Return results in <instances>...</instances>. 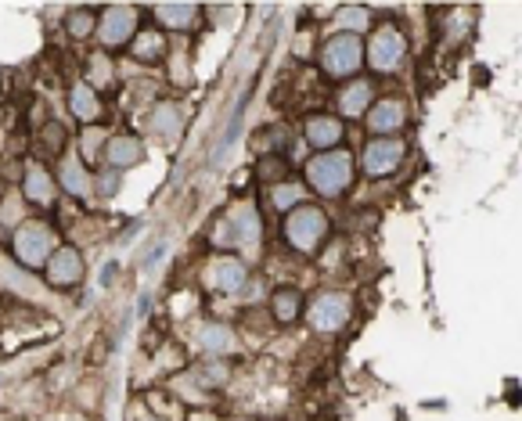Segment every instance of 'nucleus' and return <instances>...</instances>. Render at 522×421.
Returning <instances> with one entry per match:
<instances>
[{
    "instance_id": "8",
    "label": "nucleus",
    "mask_w": 522,
    "mask_h": 421,
    "mask_svg": "<svg viewBox=\"0 0 522 421\" xmlns=\"http://www.w3.org/2000/svg\"><path fill=\"white\" fill-rule=\"evenodd\" d=\"M407 155V141L400 137H371L360 152V166L368 177H389L393 170H400Z\"/></svg>"
},
{
    "instance_id": "25",
    "label": "nucleus",
    "mask_w": 522,
    "mask_h": 421,
    "mask_svg": "<svg viewBox=\"0 0 522 421\" xmlns=\"http://www.w3.org/2000/svg\"><path fill=\"white\" fill-rule=\"evenodd\" d=\"M336 26H339V33L360 37V33L371 26V11H368V7H357V4H349V7H339V15H336Z\"/></svg>"
},
{
    "instance_id": "20",
    "label": "nucleus",
    "mask_w": 522,
    "mask_h": 421,
    "mask_svg": "<svg viewBox=\"0 0 522 421\" xmlns=\"http://www.w3.org/2000/svg\"><path fill=\"white\" fill-rule=\"evenodd\" d=\"M59 184L69 191V195H87L94 177L87 174V163L80 155H65L61 159V170H59Z\"/></svg>"
},
{
    "instance_id": "3",
    "label": "nucleus",
    "mask_w": 522,
    "mask_h": 421,
    "mask_svg": "<svg viewBox=\"0 0 522 421\" xmlns=\"http://www.w3.org/2000/svg\"><path fill=\"white\" fill-rule=\"evenodd\" d=\"M332 235V224L325 216V209L317 205H299L285 213V241L295 252H317Z\"/></svg>"
},
{
    "instance_id": "26",
    "label": "nucleus",
    "mask_w": 522,
    "mask_h": 421,
    "mask_svg": "<svg viewBox=\"0 0 522 421\" xmlns=\"http://www.w3.org/2000/svg\"><path fill=\"white\" fill-rule=\"evenodd\" d=\"M303 198H306L303 184L282 181V184H274V187H271V205H274V209H282V213L299 209V205H303Z\"/></svg>"
},
{
    "instance_id": "7",
    "label": "nucleus",
    "mask_w": 522,
    "mask_h": 421,
    "mask_svg": "<svg viewBox=\"0 0 522 421\" xmlns=\"http://www.w3.org/2000/svg\"><path fill=\"white\" fill-rule=\"evenodd\" d=\"M137 33H141V15H137V7H130V4L105 7V11L98 15V40H101L105 47H126Z\"/></svg>"
},
{
    "instance_id": "13",
    "label": "nucleus",
    "mask_w": 522,
    "mask_h": 421,
    "mask_svg": "<svg viewBox=\"0 0 522 421\" xmlns=\"http://www.w3.org/2000/svg\"><path fill=\"white\" fill-rule=\"evenodd\" d=\"M303 137L317 152H336V144L343 141V120H336V116H310L303 122Z\"/></svg>"
},
{
    "instance_id": "24",
    "label": "nucleus",
    "mask_w": 522,
    "mask_h": 421,
    "mask_svg": "<svg viewBox=\"0 0 522 421\" xmlns=\"http://www.w3.org/2000/svg\"><path fill=\"white\" fill-rule=\"evenodd\" d=\"M180 126H184V112L176 105H159L152 112V120H148V130L159 133V137H166V141H174L176 133H180Z\"/></svg>"
},
{
    "instance_id": "15",
    "label": "nucleus",
    "mask_w": 522,
    "mask_h": 421,
    "mask_svg": "<svg viewBox=\"0 0 522 421\" xmlns=\"http://www.w3.org/2000/svg\"><path fill=\"white\" fill-rule=\"evenodd\" d=\"M371 98H375L371 83H368V79H353V83H346V87L339 90L336 109H339V116H346V120H360V116L371 109Z\"/></svg>"
},
{
    "instance_id": "11",
    "label": "nucleus",
    "mask_w": 522,
    "mask_h": 421,
    "mask_svg": "<svg viewBox=\"0 0 522 421\" xmlns=\"http://www.w3.org/2000/svg\"><path fill=\"white\" fill-rule=\"evenodd\" d=\"M101 159L109 163V170H133L137 163H144V141L141 137H130V133H119V137H105V148H101Z\"/></svg>"
},
{
    "instance_id": "23",
    "label": "nucleus",
    "mask_w": 522,
    "mask_h": 421,
    "mask_svg": "<svg viewBox=\"0 0 522 421\" xmlns=\"http://www.w3.org/2000/svg\"><path fill=\"white\" fill-rule=\"evenodd\" d=\"M65 33H69L72 40L94 37V33H98V11H94V7H72V11L65 15Z\"/></svg>"
},
{
    "instance_id": "18",
    "label": "nucleus",
    "mask_w": 522,
    "mask_h": 421,
    "mask_svg": "<svg viewBox=\"0 0 522 421\" xmlns=\"http://www.w3.org/2000/svg\"><path fill=\"white\" fill-rule=\"evenodd\" d=\"M130 55L137 61H144V65H155V61H163L170 55V47H166V33L163 29H141L133 40H130Z\"/></svg>"
},
{
    "instance_id": "29",
    "label": "nucleus",
    "mask_w": 522,
    "mask_h": 421,
    "mask_svg": "<svg viewBox=\"0 0 522 421\" xmlns=\"http://www.w3.org/2000/svg\"><path fill=\"white\" fill-rule=\"evenodd\" d=\"M94 191H98V198H112L119 191V174L116 170H101L98 177H94V184H91Z\"/></svg>"
},
{
    "instance_id": "28",
    "label": "nucleus",
    "mask_w": 522,
    "mask_h": 421,
    "mask_svg": "<svg viewBox=\"0 0 522 421\" xmlns=\"http://www.w3.org/2000/svg\"><path fill=\"white\" fill-rule=\"evenodd\" d=\"M40 144H44L48 152L61 155V152H65V144H69V133H65V126H61V122H48V126L40 130Z\"/></svg>"
},
{
    "instance_id": "31",
    "label": "nucleus",
    "mask_w": 522,
    "mask_h": 421,
    "mask_svg": "<svg viewBox=\"0 0 522 421\" xmlns=\"http://www.w3.org/2000/svg\"><path fill=\"white\" fill-rule=\"evenodd\" d=\"M0 202H4V181H0Z\"/></svg>"
},
{
    "instance_id": "9",
    "label": "nucleus",
    "mask_w": 522,
    "mask_h": 421,
    "mask_svg": "<svg viewBox=\"0 0 522 421\" xmlns=\"http://www.w3.org/2000/svg\"><path fill=\"white\" fill-rule=\"evenodd\" d=\"M83 274H87V263L72 245H59L44 267V278L51 289H76L83 281Z\"/></svg>"
},
{
    "instance_id": "5",
    "label": "nucleus",
    "mask_w": 522,
    "mask_h": 421,
    "mask_svg": "<svg viewBox=\"0 0 522 421\" xmlns=\"http://www.w3.org/2000/svg\"><path fill=\"white\" fill-rule=\"evenodd\" d=\"M404 55H407V40L393 22H382V26L368 37V44H364V61H368L375 72H393V68H400Z\"/></svg>"
},
{
    "instance_id": "14",
    "label": "nucleus",
    "mask_w": 522,
    "mask_h": 421,
    "mask_svg": "<svg viewBox=\"0 0 522 421\" xmlns=\"http://www.w3.org/2000/svg\"><path fill=\"white\" fill-rule=\"evenodd\" d=\"M22 195H26V202H33V205H51L55 195H59V184L51 177V170H44V166H26Z\"/></svg>"
},
{
    "instance_id": "30",
    "label": "nucleus",
    "mask_w": 522,
    "mask_h": 421,
    "mask_svg": "<svg viewBox=\"0 0 522 421\" xmlns=\"http://www.w3.org/2000/svg\"><path fill=\"white\" fill-rule=\"evenodd\" d=\"M116 274H119V267L116 263H109V267L101 270V285H112V278H116Z\"/></svg>"
},
{
    "instance_id": "2",
    "label": "nucleus",
    "mask_w": 522,
    "mask_h": 421,
    "mask_svg": "<svg viewBox=\"0 0 522 421\" xmlns=\"http://www.w3.org/2000/svg\"><path fill=\"white\" fill-rule=\"evenodd\" d=\"M55 248H59V245H55V231H51L44 220H22V224H15L11 256H15L26 270H44Z\"/></svg>"
},
{
    "instance_id": "27",
    "label": "nucleus",
    "mask_w": 522,
    "mask_h": 421,
    "mask_svg": "<svg viewBox=\"0 0 522 421\" xmlns=\"http://www.w3.org/2000/svg\"><path fill=\"white\" fill-rule=\"evenodd\" d=\"M256 177L263 184H282L289 181V159L278 152V155H260V166H256Z\"/></svg>"
},
{
    "instance_id": "10",
    "label": "nucleus",
    "mask_w": 522,
    "mask_h": 421,
    "mask_svg": "<svg viewBox=\"0 0 522 421\" xmlns=\"http://www.w3.org/2000/svg\"><path fill=\"white\" fill-rule=\"evenodd\" d=\"M364 120H368L371 137H397V130H404L407 122V101H400V98H382V101H375L364 112Z\"/></svg>"
},
{
    "instance_id": "21",
    "label": "nucleus",
    "mask_w": 522,
    "mask_h": 421,
    "mask_svg": "<svg viewBox=\"0 0 522 421\" xmlns=\"http://www.w3.org/2000/svg\"><path fill=\"white\" fill-rule=\"evenodd\" d=\"M271 313H274V321H282V324H292V321H299L303 317V292L299 289H278L274 296H271Z\"/></svg>"
},
{
    "instance_id": "17",
    "label": "nucleus",
    "mask_w": 522,
    "mask_h": 421,
    "mask_svg": "<svg viewBox=\"0 0 522 421\" xmlns=\"http://www.w3.org/2000/svg\"><path fill=\"white\" fill-rule=\"evenodd\" d=\"M245 278H249V270H245V263L234 259V256H220V259L209 267V285L220 289V292H238V289L245 285Z\"/></svg>"
},
{
    "instance_id": "1",
    "label": "nucleus",
    "mask_w": 522,
    "mask_h": 421,
    "mask_svg": "<svg viewBox=\"0 0 522 421\" xmlns=\"http://www.w3.org/2000/svg\"><path fill=\"white\" fill-rule=\"evenodd\" d=\"M353 155L349 152H317L314 159H306V166H303V177H306V187L310 191H317V195H325V198H336V195H343L349 191V184H353Z\"/></svg>"
},
{
    "instance_id": "19",
    "label": "nucleus",
    "mask_w": 522,
    "mask_h": 421,
    "mask_svg": "<svg viewBox=\"0 0 522 421\" xmlns=\"http://www.w3.org/2000/svg\"><path fill=\"white\" fill-rule=\"evenodd\" d=\"M263 235V224H260V213L252 205H241L231 213V245H256Z\"/></svg>"
},
{
    "instance_id": "12",
    "label": "nucleus",
    "mask_w": 522,
    "mask_h": 421,
    "mask_svg": "<svg viewBox=\"0 0 522 421\" xmlns=\"http://www.w3.org/2000/svg\"><path fill=\"white\" fill-rule=\"evenodd\" d=\"M69 112L76 116L80 122H87V126H94V122L101 120V112H105V105H101V94L83 79V83H72V90H69Z\"/></svg>"
},
{
    "instance_id": "22",
    "label": "nucleus",
    "mask_w": 522,
    "mask_h": 421,
    "mask_svg": "<svg viewBox=\"0 0 522 421\" xmlns=\"http://www.w3.org/2000/svg\"><path fill=\"white\" fill-rule=\"evenodd\" d=\"M195 339H198L202 353H228L234 346L231 328H224V324H202V328L195 332Z\"/></svg>"
},
{
    "instance_id": "16",
    "label": "nucleus",
    "mask_w": 522,
    "mask_h": 421,
    "mask_svg": "<svg viewBox=\"0 0 522 421\" xmlns=\"http://www.w3.org/2000/svg\"><path fill=\"white\" fill-rule=\"evenodd\" d=\"M152 15H155V22H159L163 29H180V33H187V29L198 26L202 7H198V4H155Z\"/></svg>"
},
{
    "instance_id": "6",
    "label": "nucleus",
    "mask_w": 522,
    "mask_h": 421,
    "mask_svg": "<svg viewBox=\"0 0 522 421\" xmlns=\"http://www.w3.org/2000/svg\"><path fill=\"white\" fill-rule=\"evenodd\" d=\"M364 65V40L349 37V33H336L325 47H321V68L336 79H346Z\"/></svg>"
},
{
    "instance_id": "4",
    "label": "nucleus",
    "mask_w": 522,
    "mask_h": 421,
    "mask_svg": "<svg viewBox=\"0 0 522 421\" xmlns=\"http://www.w3.org/2000/svg\"><path fill=\"white\" fill-rule=\"evenodd\" d=\"M303 313H306V324L314 332L332 335V332L346 328V321L353 317V300L346 292H321L310 300V306H303Z\"/></svg>"
},
{
    "instance_id": "32",
    "label": "nucleus",
    "mask_w": 522,
    "mask_h": 421,
    "mask_svg": "<svg viewBox=\"0 0 522 421\" xmlns=\"http://www.w3.org/2000/svg\"><path fill=\"white\" fill-rule=\"evenodd\" d=\"M144 421H155V418H144Z\"/></svg>"
}]
</instances>
